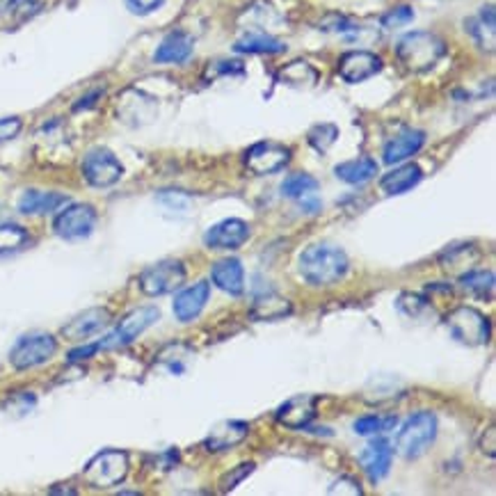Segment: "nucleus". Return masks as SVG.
<instances>
[{"label": "nucleus", "mask_w": 496, "mask_h": 496, "mask_svg": "<svg viewBox=\"0 0 496 496\" xmlns=\"http://www.w3.org/2000/svg\"><path fill=\"white\" fill-rule=\"evenodd\" d=\"M350 261L339 245L314 243L298 258L302 279L311 286H332L346 277Z\"/></svg>", "instance_id": "1"}, {"label": "nucleus", "mask_w": 496, "mask_h": 496, "mask_svg": "<svg viewBox=\"0 0 496 496\" xmlns=\"http://www.w3.org/2000/svg\"><path fill=\"white\" fill-rule=\"evenodd\" d=\"M396 56L405 69L412 71V74H423V71H430L446 56V44L437 35L417 30V33H410L400 39L399 46H396Z\"/></svg>", "instance_id": "2"}, {"label": "nucleus", "mask_w": 496, "mask_h": 496, "mask_svg": "<svg viewBox=\"0 0 496 496\" xmlns=\"http://www.w3.org/2000/svg\"><path fill=\"white\" fill-rule=\"evenodd\" d=\"M437 437V417L432 412H417L405 421L396 437V450L403 458L414 460L426 453Z\"/></svg>", "instance_id": "3"}, {"label": "nucleus", "mask_w": 496, "mask_h": 496, "mask_svg": "<svg viewBox=\"0 0 496 496\" xmlns=\"http://www.w3.org/2000/svg\"><path fill=\"white\" fill-rule=\"evenodd\" d=\"M128 453L117 449L101 450V453L94 455L92 460L85 467L83 478L96 490H108V487L119 485L124 482V478L128 476Z\"/></svg>", "instance_id": "4"}, {"label": "nucleus", "mask_w": 496, "mask_h": 496, "mask_svg": "<svg viewBox=\"0 0 496 496\" xmlns=\"http://www.w3.org/2000/svg\"><path fill=\"white\" fill-rule=\"evenodd\" d=\"M446 328L464 346H485L491 337L490 319L473 307H458L446 316Z\"/></svg>", "instance_id": "5"}, {"label": "nucleus", "mask_w": 496, "mask_h": 496, "mask_svg": "<svg viewBox=\"0 0 496 496\" xmlns=\"http://www.w3.org/2000/svg\"><path fill=\"white\" fill-rule=\"evenodd\" d=\"M57 352V339L46 332H33L21 337L10 350V364L16 370H28L53 359Z\"/></svg>", "instance_id": "6"}, {"label": "nucleus", "mask_w": 496, "mask_h": 496, "mask_svg": "<svg viewBox=\"0 0 496 496\" xmlns=\"http://www.w3.org/2000/svg\"><path fill=\"white\" fill-rule=\"evenodd\" d=\"M160 320V311L158 307H140V309H133L131 314L124 316L119 320L117 328L113 329L110 334H106L98 343V350H113V348H122L128 346V343L136 341L142 332L156 325Z\"/></svg>", "instance_id": "7"}, {"label": "nucleus", "mask_w": 496, "mask_h": 496, "mask_svg": "<svg viewBox=\"0 0 496 496\" xmlns=\"http://www.w3.org/2000/svg\"><path fill=\"white\" fill-rule=\"evenodd\" d=\"M137 284H140L142 293L151 295V298L174 293V290H178L186 284V268L177 258H165V261L145 268L140 272Z\"/></svg>", "instance_id": "8"}, {"label": "nucleus", "mask_w": 496, "mask_h": 496, "mask_svg": "<svg viewBox=\"0 0 496 496\" xmlns=\"http://www.w3.org/2000/svg\"><path fill=\"white\" fill-rule=\"evenodd\" d=\"M124 165L110 149L96 147L83 158V177L94 187H110L122 178Z\"/></svg>", "instance_id": "9"}, {"label": "nucleus", "mask_w": 496, "mask_h": 496, "mask_svg": "<svg viewBox=\"0 0 496 496\" xmlns=\"http://www.w3.org/2000/svg\"><path fill=\"white\" fill-rule=\"evenodd\" d=\"M96 227V211L89 204H71L53 220V231L65 240L87 238Z\"/></svg>", "instance_id": "10"}, {"label": "nucleus", "mask_w": 496, "mask_h": 496, "mask_svg": "<svg viewBox=\"0 0 496 496\" xmlns=\"http://www.w3.org/2000/svg\"><path fill=\"white\" fill-rule=\"evenodd\" d=\"M290 163V149L277 142H258V145L249 147L245 154V165L252 174L258 177H268V174H277Z\"/></svg>", "instance_id": "11"}, {"label": "nucleus", "mask_w": 496, "mask_h": 496, "mask_svg": "<svg viewBox=\"0 0 496 496\" xmlns=\"http://www.w3.org/2000/svg\"><path fill=\"white\" fill-rule=\"evenodd\" d=\"M316 408H319V399L316 396L300 393V396H293L284 405H279L275 412V419L277 423H281L288 430H305L314 421Z\"/></svg>", "instance_id": "12"}, {"label": "nucleus", "mask_w": 496, "mask_h": 496, "mask_svg": "<svg viewBox=\"0 0 496 496\" xmlns=\"http://www.w3.org/2000/svg\"><path fill=\"white\" fill-rule=\"evenodd\" d=\"M337 71L346 83H364V80L373 78L375 74L382 71V57L370 51H350L341 56Z\"/></svg>", "instance_id": "13"}, {"label": "nucleus", "mask_w": 496, "mask_h": 496, "mask_svg": "<svg viewBox=\"0 0 496 496\" xmlns=\"http://www.w3.org/2000/svg\"><path fill=\"white\" fill-rule=\"evenodd\" d=\"M319 181L311 174L298 172L284 178V183H281V195L288 197V199H295L307 213L316 216L323 208V202L319 199Z\"/></svg>", "instance_id": "14"}, {"label": "nucleus", "mask_w": 496, "mask_h": 496, "mask_svg": "<svg viewBox=\"0 0 496 496\" xmlns=\"http://www.w3.org/2000/svg\"><path fill=\"white\" fill-rule=\"evenodd\" d=\"M249 234L252 231H249L248 222L238 220V218H229V220L213 225L204 234V245L211 249H238L240 245L248 243Z\"/></svg>", "instance_id": "15"}, {"label": "nucleus", "mask_w": 496, "mask_h": 496, "mask_svg": "<svg viewBox=\"0 0 496 496\" xmlns=\"http://www.w3.org/2000/svg\"><path fill=\"white\" fill-rule=\"evenodd\" d=\"M110 320H113V314L106 307H92V309L83 311L74 320H69V325L62 328V337L66 341H85V339L94 337L104 328H108Z\"/></svg>", "instance_id": "16"}, {"label": "nucleus", "mask_w": 496, "mask_h": 496, "mask_svg": "<svg viewBox=\"0 0 496 496\" xmlns=\"http://www.w3.org/2000/svg\"><path fill=\"white\" fill-rule=\"evenodd\" d=\"M208 300H211V284L204 279L197 281L174 298V316L181 323H190V320L199 319Z\"/></svg>", "instance_id": "17"}, {"label": "nucleus", "mask_w": 496, "mask_h": 496, "mask_svg": "<svg viewBox=\"0 0 496 496\" xmlns=\"http://www.w3.org/2000/svg\"><path fill=\"white\" fill-rule=\"evenodd\" d=\"M423 145H426V133L419 131V128H405L403 133L393 136L384 145L382 160L387 165H399L403 160L412 158L414 154H419L423 149Z\"/></svg>", "instance_id": "18"}, {"label": "nucleus", "mask_w": 496, "mask_h": 496, "mask_svg": "<svg viewBox=\"0 0 496 496\" xmlns=\"http://www.w3.org/2000/svg\"><path fill=\"white\" fill-rule=\"evenodd\" d=\"M249 435V423L248 421H220L211 428L208 437L204 440V449L213 450V453H220V450H229L234 446H238L240 441H245V437Z\"/></svg>", "instance_id": "19"}, {"label": "nucleus", "mask_w": 496, "mask_h": 496, "mask_svg": "<svg viewBox=\"0 0 496 496\" xmlns=\"http://www.w3.org/2000/svg\"><path fill=\"white\" fill-rule=\"evenodd\" d=\"M393 460V449L387 440H375L369 446H364V450L359 453V464L366 471V476L373 482L382 481L384 476L391 469Z\"/></svg>", "instance_id": "20"}, {"label": "nucleus", "mask_w": 496, "mask_h": 496, "mask_svg": "<svg viewBox=\"0 0 496 496\" xmlns=\"http://www.w3.org/2000/svg\"><path fill=\"white\" fill-rule=\"evenodd\" d=\"M192 51H195V39L183 30H174L156 48L154 60L158 65H183L192 56Z\"/></svg>", "instance_id": "21"}, {"label": "nucleus", "mask_w": 496, "mask_h": 496, "mask_svg": "<svg viewBox=\"0 0 496 496\" xmlns=\"http://www.w3.org/2000/svg\"><path fill=\"white\" fill-rule=\"evenodd\" d=\"M213 284L229 295H243L245 290V270L238 258H222L211 268Z\"/></svg>", "instance_id": "22"}, {"label": "nucleus", "mask_w": 496, "mask_h": 496, "mask_svg": "<svg viewBox=\"0 0 496 496\" xmlns=\"http://www.w3.org/2000/svg\"><path fill=\"white\" fill-rule=\"evenodd\" d=\"M66 204V197L60 192H44V190H25L19 199V211L24 216H46V213L57 211Z\"/></svg>", "instance_id": "23"}, {"label": "nucleus", "mask_w": 496, "mask_h": 496, "mask_svg": "<svg viewBox=\"0 0 496 496\" xmlns=\"http://www.w3.org/2000/svg\"><path fill=\"white\" fill-rule=\"evenodd\" d=\"M423 178L421 167L417 163L400 165V167L391 169L389 174H384L380 187H382L384 195H405L408 190H412L414 186H419Z\"/></svg>", "instance_id": "24"}, {"label": "nucleus", "mask_w": 496, "mask_h": 496, "mask_svg": "<svg viewBox=\"0 0 496 496\" xmlns=\"http://www.w3.org/2000/svg\"><path fill=\"white\" fill-rule=\"evenodd\" d=\"M236 53H248V56H275L284 53L286 44L266 33H248L234 44Z\"/></svg>", "instance_id": "25"}, {"label": "nucleus", "mask_w": 496, "mask_h": 496, "mask_svg": "<svg viewBox=\"0 0 496 496\" xmlns=\"http://www.w3.org/2000/svg\"><path fill=\"white\" fill-rule=\"evenodd\" d=\"M290 314H293V305L277 293H266L257 298L252 311H249L254 320H281Z\"/></svg>", "instance_id": "26"}, {"label": "nucleus", "mask_w": 496, "mask_h": 496, "mask_svg": "<svg viewBox=\"0 0 496 496\" xmlns=\"http://www.w3.org/2000/svg\"><path fill=\"white\" fill-rule=\"evenodd\" d=\"M496 16H494V5H487L478 12V16L467 21V30L473 35V39L478 42V46L487 48V51H494V37H496Z\"/></svg>", "instance_id": "27"}, {"label": "nucleus", "mask_w": 496, "mask_h": 496, "mask_svg": "<svg viewBox=\"0 0 496 496\" xmlns=\"http://www.w3.org/2000/svg\"><path fill=\"white\" fill-rule=\"evenodd\" d=\"M334 174L341 181L350 183V186H361V183L370 181L378 174V163L373 158H369V156H361V158L346 160V163L337 165Z\"/></svg>", "instance_id": "28"}, {"label": "nucleus", "mask_w": 496, "mask_h": 496, "mask_svg": "<svg viewBox=\"0 0 496 496\" xmlns=\"http://www.w3.org/2000/svg\"><path fill=\"white\" fill-rule=\"evenodd\" d=\"M281 83L290 85V87H311L319 80V71L305 60H295L290 65H286L284 69L279 71Z\"/></svg>", "instance_id": "29"}, {"label": "nucleus", "mask_w": 496, "mask_h": 496, "mask_svg": "<svg viewBox=\"0 0 496 496\" xmlns=\"http://www.w3.org/2000/svg\"><path fill=\"white\" fill-rule=\"evenodd\" d=\"M460 286L467 293L476 295V298H487L490 300L494 293V272L491 270H467L460 277Z\"/></svg>", "instance_id": "30"}, {"label": "nucleus", "mask_w": 496, "mask_h": 496, "mask_svg": "<svg viewBox=\"0 0 496 496\" xmlns=\"http://www.w3.org/2000/svg\"><path fill=\"white\" fill-rule=\"evenodd\" d=\"M39 10H42V3L37 0H0V16L16 21V24L30 19Z\"/></svg>", "instance_id": "31"}, {"label": "nucleus", "mask_w": 496, "mask_h": 496, "mask_svg": "<svg viewBox=\"0 0 496 496\" xmlns=\"http://www.w3.org/2000/svg\"><path fill=\"white\" fill-rule=\"evenodd\" d=\"M478 261V252L473 249V245H455V248H449L444 254H441V266L446 270H455V268H467L471 270L473 263Z\"/></svg>", "instance_id": "32"}, {"label": "nucleus", "mask_w": 496, "mask_h": 496, "mask_svg": "<svg viewBox=\"0 0 496 496\" xmlns=\"http://www.w3.org/2000/svg\"><path fill=\"white\" fill-rule=\"evenodd\" d=\"M30 240L28 231L19 225H0V257L16 252Z\"/></svg>", "instance_id": "33"}, {"label": "nucleus", "mask_w": 496, "mask_h": 496, "mask_svg": "<svg viewBox=\"0 0 496 496\" xmlns=\"http://www.w3.org/2000/svg\"><path fill=\"white\" fill-rule=\"evenodd\" d=\"M319 28L325 30V33L341 35V37H346L348 42H352V37H357V35L361 33L359 24H355V21L348 19V16L343 15H328L323 21H320Z\"/></svg>", "instance_id": "34"}, {"label": "nucleus", "mask_w": 496, "mask_h": 496, "mask_svg": "<svg viewBox=\"0 0 496 496\" xmlns=\"http://www.w3.org/2000/svg\"><path fill=\"white\" fill-rule=\"evenodd\" d=\"M396 426V417H389V419H380L375 417V414H366V417L357 419L355 421V432L361 437H375L380 435V432H387L391 430V428Z\"/></svg>", "instance_id": "35"}, {"label": "nucleus", "mask_w": 496, "mask_h": 496, "mask_svg": "<svg viewBox=\"0 0 496 496\" xmlns=\"http://www.w3.org/2000/svg\"><path fill=\"white\" fill-rule=\"evenodd\" d=\"M307 140H309V145L314 147L319 154H325V151L339 140V128L334 127V124H319V127L311 128Z\"/></svg>", "instance_id": "36"}, {"label": "nucleus", "mask_w": 496, "mask_h": 496, "mask_svg": "<svg viewBox=\"0 0 496 496\" xmlns=\"http://www.w3.org/2000/svg\"><path fill=\"white\" fill-rule=\"evenodd\" d=\"M399 309L403 311L408 319H419L423 311H430V302L421 295H412V293H403L399 298Z\"/></svg>", "instance_id": "37"}, {"label": "nucleus", "mask_w": 496, "mask_h": 496, "mask_svg": "<svg viewBox=\"0 0 496 496\" xmlns=\"http://www.w3.org/2000/svg\"><path fill=\"white\" fill-rule=\"evenodd\" d=\"M380 21H382V25L387 30L405 28V25L414 21V10L410 5H399V7H393V10H389Z\"/></svg>", "instance_id": "38"}, {"label": "nucleus", "mask_w": 496, "mask_h": 496, "mask_svg": "<svg viewBox=\"0 0 496 496\" xmlns=\"http://www.w3.org/2000/svg\"><path fill=\"white\" fill-rule=\"evenodd\" d=\"M252 471H254V462H243V464H238L236 469H231L227 476L220 478V491L236 490V487H238L240 482H243Z\"/></svg>", "instance_id": "39"}, {"label": "nucleus", "mask_w": 496, "mask_h": 496, "mask_svg": "<svg viewBox=\"0 0 496 496\" xmlns=\"http://www.w3.org/2000/svg\"><path fill=\"white\" fill-rule=\"evenodd\" d=\"M21 128H24V122H21L19 117L0 119V142L15 140V137L21 133Z\"/></svg>", "instance_id": "40"}, {"label": "nucleus", "mask_w": 496, "mask_h": 496, "mask_svg": "<svg viewBox=\"0 0 496 496\" xmlns=\"http://www.w3.org/2000/svg\"><path fill=\"white\" fill-rule=\"evenodd\" d=\"M163 3L165 0H127V7L133 12V15L145 16V15H151V12L158 10Z\"/></svg>", "instance_id": "41"}, {"label": "nucleus", "mask_w": 496, "mask_h": 496, "mask_svg": "<svg viewBox=\"0 0 496 496\" xmlns=\"http://www.w3.org/2000/svg\"><path fill=\"white\" fill-rule=\"evenodd\" d=\"M329 494H352V496H357V494H361V487H359V482L355 481V478L343 476V478H339V481L334 482L332 487H329Z\"/></svg>", "instance_id": "42"}, {"label": "nucleus", "mask_w": 496, "mask_h": 496, "mask_svg": "<svg viewBox=\"0 0 496 496\" xmlns=\"http://www.w3.org/2000/svg\"><path fill=\"white\" fill-rule=\"evenodd\" d=\"M94 352H98V343H87V346H80L76 350L69 352V361H83L94 357Z\"/></svg>", "instance_id": "43"}, {"label": "nucleus", "mask_w": 496, "mask_h": 496, "mask_svg": "<svg viewBox=\"0 0 496 496\" xmlns=\"http://www.w3.org/2000/svg\"><path fill=\"white\" fill-rule=\"evenodd\" d=\"M213 69L218 71V74L227 76V74H243V62H218Z\"/></svg>", "instance_id": "44"}]
</instances>
